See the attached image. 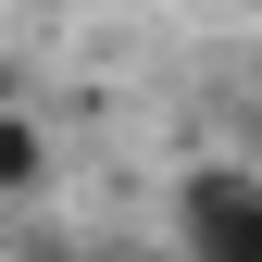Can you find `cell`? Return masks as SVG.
Segmentation results:
<instances>
[{
	"instance_id": "1",
	"label": "cell",
	"mask_w": 262,
	"mask_h": 262,
	"mask_svg": "<svg viewBox=\"0 0 262 262\" xmlns=\"http://www.w3.org/2000/svg\"><path fill=\"white\" fill-rule=\"evenodd\" d=\"M175 262H262V175H187L175 187Z\"/></svg>"
}]
</instances>
